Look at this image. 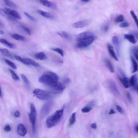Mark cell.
Here are the masks:
<instances>
[{
	"instance_id": "6da1fadb",
	"label": "cell",
	"mask_w": 138,
	"mask_h": 138,
	"mask_svg": "<svg viewBox=\"0 0 138 138\" xmlns=\"http://www.w3.org/2000/svg\"><path fill=\"white\" fill-rule=\"evenodd\" d=\"M96 38L93 33L90 31L82 32L77 37V47L79 48H86L92 44Z\"/></svg>"
},
{
	"instance_id": "7a4b0ae2",
	"label": "cell",
	"mask_w": 138,
	"mask_h": 138,
	"mask_svg": "<svg viewBox=\"0 0 138 138\" xmlns=\"http://www.w3.org/2000/svg\"><path fill=\"white\" fill-rule=\"evenodd\" d=\"M59 79V77L57 74L52 72L48 71L39 78V81L49 87L53 83L58 82Z\"/></svg>"
},
{
	"instance_id": "3957f363",
	"label": "cell",
	"mask_w": 138,
	"mask_h": 138,
	"mask_svg": "<svg viewBox=\"0 0 138 138\" xmlns=\"http://www.w3.org/2000/svg\"><path fill=\"white\" fill-rule=\"evenodd\" d=\"M64 108L61 110L57 111L54 114L47 118L46 123L48 128L55 126L60 121L63 114Z\"/></svg>"
},
{
	"instance_id": "277c9868",
	"label": "cell",
	"mask_w": 138,
	"mask_h": 138,
	"mask_svg": "<svg viewBox=\"0 0 138 138\" xmlns=\"http://www.w3.org/2000/svg\"><path fill=\"white\" fill-rule=\"evenodd\" d=\"M31 112L29 114L30 121L32 125V130L33 134L36 132V123L37 117L36 108L34 104L32 103L30 106Z\"/></svg>"
},
{
	"instance_id": "5b68a950",
	"label": "cell",
	"mask_w": 138,
	"mask_h": 138,
	"mask_svg": "<svg viewBox=\"0 0 138 138\" xmlns=\"http://www.w3.org/2000/svg\"><path fill=\"white\" fill-rule=\"evenodd\" d=\"M33 93L36 98L41 100H48L51 98V95L49 92L40 89H35Z\"/></svg>"
},
{
	"instance_id": "8992f818",
	"label": "cell",
	"mask_w": 138,
	"mask_h": 138,
	"mask_svg": "<svg viewBox=\"0 0 138 138\" xmlns=\"http://www.w3.org/2000/svg\"><path fill=\"white\" fill-rule=\"evenodd\" d=\"M14 58L16 60L28 66H31L36 67H39L40 65L39 64L31 59L23 58L18 56L15 55Z\"/></svg>"
},
{
	"instance_id": "52a82bcc",
	"label": "cell",
	"mask_w": 138,
	"mask_h": 138,
	"mask_svg": "<svg viewBox=\"0 0 138 138\" xmlns=\"http://www.w3.org/2000/svg\"><path fill=\"white\" fill-rule=\"evenodd\" d=\"M49 87L52 90L53 93H61L65 88L63 84L58 81L53 83Z\"/></svg>"
},
{
	"instance_id": "ba28073f",
	"label": "cell",
	"mask_w": 138,
	"mask_h": 138,
	"mask_svg": "<svg viewBox=\"0 0 138 138\" xmlns=\"http://www.w3.org/2000/svg\"><path fill=\"white\" fill-rule=\"evenodd\" d=\"M53 105V101L51 100L45 103L41 109V116L44 117L48 114L50 112Z\"/></svg>"
},
{
	"instance_id": "9c48e42d",
	"label": "cell",
	"mask_w": 138,
	"mask_h": 138,
	"mask_svg": "<svg viewBox=\"0 0 138 138\" xmlns=\"http://www.w3.org/2000/svg\"><path fill=\"white\" fill-rule=\"evenodd\" d=\"M40 3L45 7L54 10L57 9V6L55 3L52 2L48 0H39Z\"/></svg>"
},
{
	"instance_id": "30bf717a",
	"label": "cell",
	"mask_w": 138,
	"mask_h": 138,
	"mask_svg": "<svg viewBox=\"0 0 138 138\" xmlns=\"http://www.w3.org/2000/svg\"><path fill=\"white\" fill-rule=\"evenodd\" d=\"M112 40L117 55L119 56L120 55V47L118 38L117 36H114L113 37Z\"/></svg>"
},
{
	"instance_id": "8fae6325",
	"label": "cell",
	"mask_w": 138,
	"mask_h": 138,
	"mask_svg": "<svg viewBox=\"0 0 138 138\" xmlns=\"http://www.w3.org/2000/svg\"><path fill=\"white\" fill-rule=\"evenodd\" d=\"M0 14L4 18L10 21H16L17 20L16 18L5 11L3 9H0Z\"/></svg>"
},
{
	"instance_id": "7c38bea8",
	"label": "cell",
	"mask_w": 138,
	"mask_h": 138,
	"mask_svg": "<svg viewBox=\"0 0 138 138\" xmlns=\"http://www.w3.org/2000/svg\"><path fill=\"white\" fill-rule=\"evenodd\" d=\"M88 24V20H84L75 23L72 25V26L74 28H82L87 26Z\"/></svg>"
},
{
	"instance_id": "4fadbf2b",
	"label": "cell",
	"mask_w": 138,
	"mask_h": 138,
	"mask_svg": "<svg viewBox=\"0 0 138 138\" xmlns=\"http://www.w3.org/2000/svg\"><path fill=\"white\" fill-rule=\"evenodd\" d=\"M3 9L5 11L9 14L16 19L21 20L22 19L21 16L20 14L15 10H11L7 8H4Z\"/></svg>"
},
{
	"instance_id": "5bb4252c",
	"label": "cell",
	"mask_w": 138,
	"mask_h": 138,
	"mask_svg": "<svg viewBox=\"0 0 138 138\" xmlns=\"http://www.w3.org/2000/svg\"><path fill=\"white\" fill-rule=\"evenodd\" d=\"M27 130L23 125L20 124L18 125L17 132L18 134L24 137L27 133Z\"/></svg>"
},
{
	"instance_id": "9a60e30c",
	"label": "cell",
	"mask_w": 138,
	"mask_h": 138,
	"mask_svg": "<svg viewBox=\"0 0 138 138\" xmlns=\"http://www.w3.org/2000/svg\"><path fill=\"white\" fill-rule=\"evenodd\" d=\"M107 47L109 52L110 54L113 58L115 60L117 61H118V59L117 56L116 55L115 53L114 50V48L112 45L110 44H108L107 45Z\"/></svg>"
},
{
	"instance_id": "2e32d148",
	"label": "cell",
	"mask_w": 138,
	"mask_h": 138,
	"mask_svg": "<svg viewBox=\"0 0 138 138\" xmlns=\"http://www.w3.org/2000/svg\"><path fill=\"white\" fill-rule=\"evenodd\" d=\"M38 12L40 15L45 18L51 19H54V17L53 15L48 12L42 11V10H39Z\"/></svg>"
},
{
	"instance_id": "e0dca14e",
	"label": "cell",
	"mask_w": 138,
	"mask_h": 138,
	"mask_svg": "<svg viewBox=\"0 0 138 138\" xmlns=\"http://www.w3.org/2000/svg\"><path fill=\"white\" fill-rule=\"evenodd\" d=\"M119 79L125 88H127L130 87V79L129 78L126 77L123 78L119 77Z\"/></svg>"
},
{
	"instance_id": "ac0fdd59",
	"label": "cell",
	"mask_w": 138,
	"mask_h": 138,
	"mask_svg": "<svg viewBox=\"0 0 138 138\" xmlns=\"http://www.w3.org/2000/svg\"><path fill=\"white\" fill-rule=\"evenodd\" d=\"M0 42L5 46H7L9 48L14 49L16 48V46L15 44L10 43L8 41H7L4 39H1L0 40Z\"/></svg>"
},
{
	"instance_id": "d6986e66",
	"label": "cell",
	"mask_w": 138,
	"mask_h": 138,
	"mask_svg": "<svg viewBox=\"0 0 138 138\" xmlns=\"http://www.w3.org/2000/svg\"><path fill=\"white\" fill-rule=\"evenodd\" d=\"M0 52L1 54L5 56L10 57L11 59H13V57L9 50L5 48H1Z\"/></svg>"
},
{
	"instance_id": "ffe728a7",
	"label": "cell",
	"mask_w": 138,
	"mask_h": 138,
	"mask_svg": "<svg viewBox=\"0 0 138 138\" xmlns=\"http://www.w3.org/2000/svg\"><path fill=\"white\" fill-rule=\"evenodd\" d=\"M124 38L132 44H135L136 43L135 37L132 34H125Z\"/></svg>"
},
{
	"instance_id": "44dd1931",
	"label": "cell",
	"mask_w": 138,
	"mask_h": 138,
	"mask_svg": "<svg viewBox=\"0 0 138 138\" xmlns=\"http://www.w3.org/2000/svg\"><path fill=\"white\" fill-rule=\"evenodd\" d=\"M35 57L36 59L40 60H45L47 59L46 55L42 52L36 53L35 55Z\"/></svg>"
},
{
	"instance_id": "7402d4cb",
	"label": "cell",
	"mask_w": 138,
	"mask_h": 138,
	"mask_svg": "<svg viewBox=\"0 0 138 138\" xmlns=\"http://www.w3.org/2000/svg\"><path fill=\"white\" fill-rule=\"evenodd\" d=\"M105 62L107 67L111 72L114 73V67L111 61L108 60L106 59L105 60Z\"/></svg>"
},
{
	"instance_id": "603a6c76",
	"label": "cell",
	"mask_w": 138,
	"mask_h": 138,
	"mask_svg": "<svg viewBox=\"0 0 138 138\" xmlns=\"http://www.w3.org/2000/svg\"><path fill=\"white\" fill-rule=\"evenodd\" d=\"M11 36L12 38L16 40L23 41H26V39L25 37L17 34H12Z\"/></svg>"
},
{
	"instance_id": "cb8c5ba5",
	"label": "cell",
	"mask_w": 138,
	"mask_h": 138,
	"mask_svg": "<svg viewBox=\"0 0 138 138\" xmlns=\"http://www.w3.org/2000/svg\"><path fill=\"white\" fill-rule=\"evenodd\" d=\"M57 34L62 38H65L68 40H72V37L70 36L66 32L63 31L61 32H58Z\"/></svg>"
},
{
	"instance_id": "d4e9b609",
	"label": "cell",
	"mask_w": 138,
	"mask_h": 138,
	"mask_svg": "<svg viewBox=\"0 0 138 138\" xmlns=\"http://www.w3.org/2000/svg\"><path fill=\"white\" fill-rule=\"evenodd\" d=\"M131 60L132 62L133 68L132 73H134L138 71V64L137 62L133 57H131Z\"/></svg>"
},
{
	"instance_id": "484cf974",
	"label": "cell",
	"mask_w": 138,
	"mask_h": 138,
	"mask_svg": "<svg viewBox=\"0 0 138 138\" xmlns=\"http://www.w3.org/2000/svg\"><path fill=\"white\" fill-rule=\"evenodd\" d=\"M5 5L8 7L14 9H16L17 8V6L10 0H7L5 2Z\"/></svg>"
},
{
	"instance_id": "4316f807",
	"label": "cell",
	"mask_w": 138,
	"mask_h": 138,
	"mask_svg": "<svg viewBox=\"0 0 138 138\" xmlns=\"http://www.w3.org/2000/svg\"><path fill=\"white\" fill-rule=\"evenodd\" d=\"M76 113L74 112L72 114L69 119V126H71L73 125L76 122Z\"/></svg>"
},
{
	"instance_id": "83f0119b",
	"label": "cell",
	"mask_w": 138,
	"mask_h": 138,
	"mask_svg": "<svg viewBox=\"0 0 138 138\" xmlns=\"http://www.w3.org/2000/svg\"><path fill=\"white\" fill-rule=\"evenodd\" d=\"M138 78L136 75L132 76L130 79V87L133 86L136 82H138Z\"/></svg>"
},
{
	"instance_id": "f1b7e54d",
	"label": "cell",
	"mask_w": 138,
	"mask_h": 138,
	"mask_svg": "<svg viewBox=\"0 0 138 138\" xmlns=\"http://www.w3.org/2000/svg\"><path fill=\"white\" fill-rule=\"evenodd\" d=\"M9 70L11 73V77L15 81H19L20 80V78L15 72L11 69H9Z\"/></svg>"
},
{
	"instance_id": "f546056e",
	"label": "cell",
	"mask_w": 138,
	"mask_h": 138,
	"mask_svg": "<svg viewBox=\"0 0 138 138\" xmlns=\"http://www.w3.org/2000/svg\"><path fill=\"white\" fill-rule=\"evenodd\" d=\"M20 76H21L22 79L23 80L26 86H27L28 88H30V82L29 80L28 79V78L23 74H21Z\"/></svg>"
},
{
	"instance_id": "4dcf8cb0",
	"label": "cell",
	"mask_w": 138,
	"mask_h": 138,
	"mask_svg": "<svg viewBox=\"0 0 138 138\" xmlns=\"http://www.w3.org/2000/svg\"><path fill=\"white\" fill-rule=\"evenodd\" d=\"M51 50L55 51L59 53L61 56L63 57L64 55V51L62 49L59 48H51Z\"/></svg>"
},
{
	"instance_id": "1f68e13d",
	"label": "cell",
	"mask_w": 138,
	"mask_h": 138,
	"mask_svg": "<svg viewBox=\"0 0 138 138\" xmlns=\"http://www.w3.org/2000/svg\"><path fill=\"white\" fill-rule=\"evenodd\" d=\"M5 62L7 65L14 69H17V67L14 63L7 59H5Z\"/></svg>"
},
{
	"instance_id": "d6a6232c",
	"label": "cell",
	"mask_w": 138,
	"mask_h": 138,
	"mask_svg": "<svg viewBox=\"0 0 138 138\" xmlns=\"http://www.w3.org/2000/svg\"><path fill=\"white\" fill-rule=\"evenodd\" d=\"M130 13L138 28V19L137 15H136L134 11L133 10L131 11Z\"/></svg>"
},
{
	"instance_id": "836d02e7",
	"label": "cell",
	"mask_w": 138,
	"mask_h": 138,
	"mask_svg": "<svg viewBox=\"0 0 138 138\" xmlns=\"http://www.w3.org/2000/svg\"><path fill=\"white\" fill-rule=\"evenodd\" d=\"M124 17L122 15H120L117 16L115 19V21L116 22H120L123 21Z\"/></svg>"
},
{
	"instance_id": "e575fe53",
	"label": "cell",
	"mask_w": 138,
	"mask_h": 138,
	"mask_svg": "<svg viewBox=\"0 0 138 138\" xmlns=\"http://www.w3.org/2000/svg\"><path fill=\"white\" fill-rule=\"evenodd\" d=\"M92 109V108L91 107L87 106L82 108L81 111L82 112L84 113H87L90 112Z\"/></svg>"
},
{
	"instance_id": "d590c367",
	"label": "cell",
	"mask_w": 138,
	"mask_h": 138,
	"mask_svg": "<svg viewBox=\"0 0 138 138\" xmlns=\"http://www.w3.org/2000/svg\"><path fill=\"white\" fill-rule=\"evenodd\" d=\"M24 14L26 17H27L29 18V19L31 20L32 21L35 22H37L36 20V18L34 17H33V16L30 15V14L28 13H26V12H25Z\"/></svg>"
},
{
	"instance_id": "8d00e7d4",
	"label": "cell",
	"mask_w": 138,
	"mask_h": 138,
	"mask_svg": "<svg viewBox=\"0 0 138 138\" xmlns=\"http://www.w3.org/2000/svg\"><path fill=\"white\" fill-rule=\"evenodd\" d=\"M21 28L25 31L30 36L31 35V32L29 28L24 26H21Z\"/></svg>"
},
{
	"instance_id": "74e56055",
	"label": "cell",
	"mask_w": 138,
	"mask_h": 138,
	"mask_svg": "<svg viewBox=\"0 0 138 138\" xmlns=\"http://www.w3.org/2000/svg\"><path fill=\"white\" fill-rule=\"evenodd\" d=\"M129 25L130 24L128 22H125L121 23L119 25V26L121 28H125L128 27L129 26Z\"/></svg>"
},
{
	"instance_id": "f35d334b",
	"label": "cell",
	"mask_w": 138,
	"mask_h": 138,
	"mask_svg": "<svg viewBox=\"0 0 138 138\" xmlns=\"http://www.w3.org/2000/svg\"><path fill=\"white\" fill-rule=\"evenodd\" d=\"M133 52L136 59L138 61V46L134 49Z\"/></svg>"
},
{
	"instance_id": "ab89813d",
	"label": "cell",
	"mask_w": 138,
	"mask_h": 138,
	"mask_svg": "<svg viewBox=\"0 0 138 138\" xmlns=\"http://www.w3.org/2000/svg\"><path fill=\"white\" fill-rule=\"evenodd\" d=\"M116 108L117 111L118 112L122 114H124V111L123 110V109L121 107L119 106H117Z\"/></svg>"
},
{
	"instance_id": "60d3db41",
	"label": "cell",
	"mask_w": 138,
	"mask_h": 138,
	"mask_svg": "<svg viewBox=\"0 0 138 138\" xmlns=\"http://www.w3.org/2000/svg\"><path fill=\"white\" fill-rule=\"evenodd\" d=\"M4 129L5 131L7 132H10L11 130V128L9 125H6L4 127Z\"/></svg>"
},
{
	"instance_id": "b9f144b4",
	"label": "cell",
	"mask_w": 138,
	"mask_h": 138,
	"mask_svg": "<svg viewBox=\"0 0 138 138\" xmlns=\"http://www.w3.org/2000/svg\"><path fill=\"white\" fill-rule=\"evenodd\" d=\"M118 71L119 72V73L121 74V75H122L123 77H126V75L125 74L124 72L123 71V70L121 69L120 68H118Z\"/></svg>"
},
{
	"instance_id": "7bdbcfd3",
	"label": "cell",
	"mask_w": 138,
	"mask_h": 138,
	"mask_svg": "<svg viewBox=\"0 0 138 138\" xmlns=\"http://www.w3.org/2000/svg\"><path fill=\"white\" fill-rule=\"evenodd\" d=\"M132 34L135 38H136L138 40V32L135 31H133L131 32V34Z\"/></svg>"
},
{
	"instance_id": "ee69618b",
	"label": "cell",
	"mask_w": 138,
	"mask_h": 138,
	"mask_svg": "<svg viewBox=\"0 0 138 138\" xmlns=\"http://www.w3.org/2000/svg\"><path fill=\"white\" fill-rule=\"evenodd\" d=\"M133 87L134 89L137 92L138 94V82H136Z\"/></svg>"
},
{
	"instance_id": "f6af8a7d",
	"label": "cell",
	"mask_w": 138,
	"mask_h": 138,
	"mask_svg": "<svg viewBox=\"0 0 138 138\" xmlns=\"http://www.w3.org/2000/svg\"><path fill=\"white\" fill-rule=\"evenodd\" d=\"M103 30L105 32H106L108 31L109 29V26L108 24L105 25L103 27Z\"/></svg>"
},
{
	"instance_id": "bcb514c9",
	"label": "cell",
	"mask_w": 138,
	"mask_h": 138,
	"mask_svg": "<svg viewBox=\"0 0 138 138\" xmlns=\"http://www.w3.org/2000/svg\"><path fill=\"white\" fill-rule=\"evenodd\" d=\"M70 79L69 78H65L63 80V83L64 84H67L69 83Z\"/></svg>"
},
{
	"instance_id": "7dc6e473",
	"label": "cell",
	"mask_w": 138,
	"mask_h": 138,
	"mask_svg": "<svg viewBox=\"0 0 138 138\" xmlns=\"http://www.w3.org/2000/svg\"><path fill=\"white\" fill-rule=\"evenodd\" d=\"M127 96L128 99V100L129 101V102H132V99L131 96L130 95V94L129 93V92H128L127 94Z\"/></svg>"
},
{
	"instance_id": "c3c4849f",
	"label": "cell",
	"mask_w": 138,
	"mask_h": 138,
	"mask_svg": "<svg viewBox=\"0 0 138 138\" xmlns=\"http://www.w3.org/2000/svg\"><path fill=\"white\" fill-rule=\"evenodd\" d=\"M14 116L16 117H18L20 116V113L19 111H16L15 112L14 114Z\"/></svg>"
},
{
	"instance_id": "681fc988",
	"label": "cell",
	"mask_w": 138,
	"mask_h": 138,
	"mask_svg": "<svg viewBox=\"0 0 138 138\" xmlns=\"http://www.w3.org/2000/svg\"><path fill=\"white\" fill-rule=\"evenodd\" d=\"M92 128L93 129H96L97 128V126L96 123H92L91 126Z\"/></svg>"
},
{
	"instance_id": "f907efd6",
	"label": "cell",
	"mask_w": 138,
	"mask_h": 138,
	"mask_svg": "<svg viewBox=\"0 0 138 138\" xmlns=\"http://www.w3.org/2000/svg\"><path fill=\"white\" fill-rule=\"evenodd\" d=\"M116 113V112L113 110V109H111L110 110V112L109 113V114L110 115L114 114Z\"/></svg>"
},
{
	"instance_id": "816d5d0a",
	"label": "cell",
	"mask_w": 138,
	"mask_h": 138,
	"mask_svg": "<svg viewBox=\"0 0 138 138\" xmlns=\"http://www.w3.org/2000/svg\"><path fill=\"white\" fill-rule=\"evenodd\" d=\"M4 24L3 22L0 21V27L1 28H3L4 27Z\"/></svg>"
},
{
	"instance_id": "f5cc1de1",
	"label": "cell",
	"mask_w": 138,
	"mask_h": 138,
	"mask_svg": "<svg viewBox=\"0 0 138 138\" xmlns=\"http://www.w3.org/2000/svg\"><path fill=\"white\" fill-rule=\"evenodd\" d=\"M4 34V32L2 30L0 31V34L1 35H2Z\"/></svg>"
},
{
	"instance_id": "db71d44e",
	"label": "cell",
	"mask_w": 138,
	"mask_h": 138,
	"mask_svg": "<svg viewBox=\"0 0 138 138\" xmlns=\"http://www.w3.org/2000/svg\"><path fill=\"white\" fill-rule=\"evenodd\" d=\"M0 91H1V94H0V96L1 97H3V92H2V89H1V87H0Z\"/></svg>"
},
{
	"instance_id": "11a10c76",
	"label": "cell",
	"mask_w": 138,
	"mask_h": 138,
	"mask_svg": "<svg viewBox=\"0 0 138 138\" xmlns=\"http://www.w3.org/2000/svg\"><path fill=\"white\" fill-rule=\"evenodd\" d=\"M83 2H88L90 0H81Z\"/></svg>"
},
{
	"instance_id": "9f6ffc18",
	"label": "cell",
	"mask_w": 138,
	"mask_h": 138,
	"mask_svg": "<svg viewBox=\"0 0 138 138\" xmlns=\"http://www.w3.org/2000/svg\"><path fill=\"white\" fill-rule=\"evenodd\" d=\"M137 130L138 132V125L136 127Z\"/></svg>"
},
{
	"instance_id": "6f0895ef",
	"label": "cell",
	"mask_w": 138,
	"mask_h": 138,
	"mask_svg": "<svg viewBox=\"0 0 138 138\" xmlns=\"http://www.w3.org/2000/svg\"><path fill=\"white\" fill-rule=\"evenodd\" d=\"M3 0V1H4V2H5V1H7V0Z\"/></svg>"
}]
</instances>
